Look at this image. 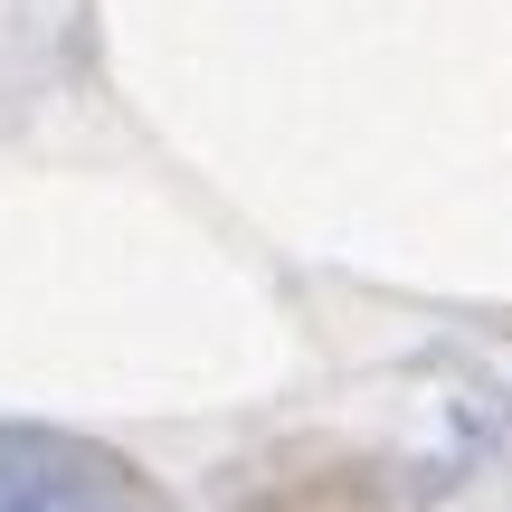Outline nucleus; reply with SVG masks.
I'll use <instances>...</instances> for the list:
<instances>
[{"label":"nucleus","mask_w":512,"mask_h":512,"mask_svg":"<svg viewBox=\"0 0 512 512\" xmlns=\"http://www.w3.org/2000/svg\"><path fill=\"white\" fill-rule=\"evenodd\" d=\"M0 512H171V503L86 437L0 427Z\"/></svg>","instance_id":"obj_1"}]
</instances>
